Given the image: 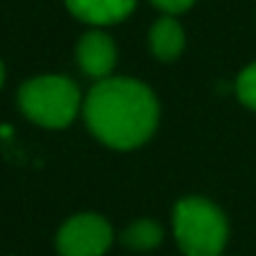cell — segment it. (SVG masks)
Masks as SVG:
<instances>
[{
	"label": "cell",
	"mask_w": 256,
	"mask_h": 256,
	"mask_svg": "<svg viewBox=\"0 0 256 256\" xmlns=\"http://www.w3.org/2000/svg\"><path fill=\"white\" fill-rule=\"evenodd\" d=\"M18 102L30 120L59 130L78 116L82 96L72 80L62 78V75H44L23 84Z\"/></svg>",
	"instance_id": "cell-3"
},
{
	"label": "cell",
	"mask_w": 256,
	"mask_h": 256,
	"mask_svg": "<svg viewBox=\"0 0 256 256\" xmlns=\"http://www.w3.org/2000/svg\"><path fill=\"white\" fill-rule=\"evenodd\" d=\"M66 5L84 23L112 25L132 14L136 0H66Z\"/></svg>",
	"instance_id": "cell-6"
},
{
	"label": "cell",
	"mask_w": 256,
	"mask_h": 256,
	"mask_svg": "<svg viewBox=\"0 0 256 256\" xmlns=\"http://www.w3.org/2000/svg\"><path fill=\"white\" fill-rule=\"evenodd\" d=\"M161 238H164V229H161L159 222H154L150 218L136 220V222H132L130 227L122 232V242L136 252L154 250L161 242Z\"/></svg>",
	"instance_id": "cell-8"
},
{
	"label": "cell",
	"mask_w": 256,
	"mask_h": 256,
	"mask_svg": "<svg viewBox=\"0 0 256 256\" xmlns=\"http://www.w3.org/2000/svg\"><path fill=\"white\" fill-rule=\"evenodd\" d=\"M159 10L168 12V14H177V12H184L193 5L195 0H152Z\"/></svg>",
	"instance_id": "cell-10"
},
{
	"label": "cell",
	"mask_w": 256,
	"mask_h": 256,
	"mask_svg": "<svg viewBox=\"0 0 256 256\" xmlns=\"http://www.w3.org/2000/svg\"><path fill=\"white\" fill-rule=\"evenodd\" d=\"M2 82H5V66L0 62V86H2Z\"/></svg>",
	"instance_id": "cell-11"
},
{
	"label": "cell",
	"mask_w": 256,
	"mask_h": 256,
	"mask_svg": "<svg viewBox=\"0 0 256 256\" xmlns=\"http://www.w3.org/2000/svg\"><path fill=\"white\" fill-rule=\"evenodd\" d=\"M172 227L179 250L186 256H220L227 245V218L204 198L179 200L172 213Z\"/></svg>",
	"instance_id": "cell-2"
},
{
	"label": "cell",
	"mask_w": 256,
	"mask_h": 256,
	"mask_svg": "<svg viewBox=\"0 0 256 256\" xmlns=\"http://www.w3.org/2000/svg\"><path fill=\"white\" fill-rule=\"evenodd\" d=\"M78 62L88 78L104 80L116 66V46L104 32H88L78 44Z\"/></svg>",
	"instance_id": "cell-5"
},
{
	"label": "cell",
	"mask_w": 256,
	"mask_h": 256,
	"mask_svg": "<svg viewBox=\"0 0 256 256\" xmlns=\"http://www.w3.org/2000/svg\"><path fill=\"white\" fill-rule=\"evenodd\" d=\"M114 240V232L102 216L82 213L66 220L57 234L62 256H102Z\"/></svg>",
	"instance_id": "cell-4"
},
{
	"label": "cell",
	"mask_w": 256,
	"mask_h": 256,
	"mask_svg": "<svg viewBox=\"0 0 256 256\" xmlns=\"http://www.w3.org/2000/svg\"><path fill=\"white\" fill-rule=\"evenodd\" d=\"M236 91H238V98L242 100V104H247L250 109H256V64L247 66L240 72Z\"/></svg>",
	"instance_id": "cell-9"
},
{
	"label": "cell",
	"mask_w": 256,
	"mask_h": 256,
	"mask_svg": "<svg viewBox=\"0 0 256 256\" xmlns=\"http://www.w3.org/2000/svg\"><path fill=\"white\" fill-rule=\"evenodd\" d=\"M150 48L161 62H172L184 50V30L170 16L159 18L150 30Z\"/></svg>",
	"instance_id": "cell-7"
},
{
	"label": "cell",
	"mask_w": 256,
	"mask_h": 256,
	"mask_svg": "<svg viewBox=\"0 0 256 256\" xmlns=\"http://www.w3.org/2000/svg\"><path fill=\"white\" fill-rule=\"evenodd\" d=\"M84 118L102 143L116 150H132L154 134L159 102L136 80L104 78L84 100Z\"/></svg>",
	"instance_id": "cell-1"
}]
</instances>
